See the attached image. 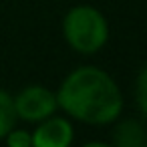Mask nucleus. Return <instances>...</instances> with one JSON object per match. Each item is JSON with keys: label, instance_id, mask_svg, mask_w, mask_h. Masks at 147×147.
Returning <instances> with one entry per match:
<instances>
[{"label": "nucleus", "instance_id": "1", "mask_svg": "<svg viewBox=\"0 0 147 147\" xmlns=\"http://www.w3.org/2000/svg\"><path fill=\"white\" fill-rule=\"evenodd\" d=\"M57 105L69 115L91 125L117 119L123 107L117 83L101 69L81 67L73 71L57 93Z\"/></svg>", "mask_w": 147, "mask_h": 147}, {"label": "nucleus", "instance_id": "2", "mask_svg": "<svg viewBox=\"0 0 147 147\" xmlns=\"http://www.w3.org/2000/svg\"><path fill=\"white\" fill-rule=\"evenodd\" d=\"M63 30L69 45L83 55L97 53L107 42V36H109V28L103 14L91 6L73 8L65 16Z\"/></svg>", "mask_w": 147, "mask_h": 147}, {"label": "nucleus", "instance_id": "3", "mask_svg": "<svg viewBox=\"0 0 147 147\" xmlns=\"http://www.w3.org/2000/svg\"><path fill=\"white\" fill-rule=\"evenodd\" d=\"M14 109L24 121H45L57 109V95L45 87H28L14 99Z\"/></svg>", "mask_w": 147, "mask_h": 147}, {"label": "nucleus", "instance_id": "4", "mask_svg": "<svg viewBox=\"0 0 147 147\" xmlns=\"http://www.w3.org/2000/svg\"><path fill=\"white\" fill-rule=\"evenodd\" d=\"M73 141V127L63 117H53L34 131L32 145L36 147H67Z\"/></svg>", "mask_w": 147, "mask_h": 147}, {"label": "nucleus", "instance_id": "5", "mask_svg": "<svg viewBox=\"0 0 147 147\" xmlns=\"http://www.w3.org/2000/svg\"><path fill=\"white\" fill-rule=\"evenodd\" d=\"M147 141L143 127L137 121H123L113 131V143L119 147H143Z\"/></svg>", "mask_w": 147, "mask_h": 147}, {"label": "nucleus", "instance_id": "6", "mask_svg": "<svg viewBox=\"0 0 147 147\" xmlns=\"http://www.w3.org/2000/svg\"><path fill=\"white\" fill-rule=\"evenodd\" d=\"M16 123V109H14V99L4 93V91H0V139L6 137L12 127Z\"/></svg>", "mask_w": 147, "mask_h": 147}, {"label": "nucleus", "instance_id": "7", "mask_svg": "<svg viewBox=\"0 0 147 147\" xmlns=\"http://www.w3.org/2000/svg\"><path fill=\"white\" fill-rule=\"evenodd\" d=\"M135 97H137V105H139L141 113L147 117V67H145V69L139 73V77H137Z\"/></svg>", "mask_w": 147, "mask_h": 147}, {"label": "nucleus", "instance_id": "8", "mask_svg": "<svg viewBox=\"0 0 147 147\" xmlns=\"http://www.w3.org/2000/svg\"><path fill=\"white\" fill-rule=\"evenodd\" d=\"M6 143L10 147H30L32 145V137L26 131H10L6 135Z\"/></svg>", "mask_w": 147, "mask_h": 147}]
</instances>
